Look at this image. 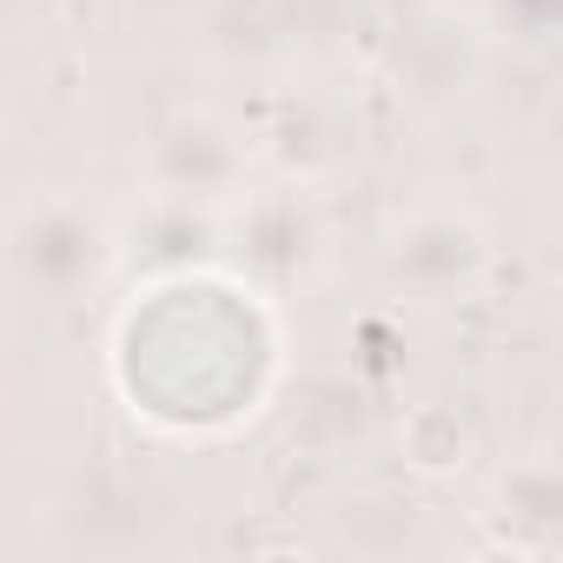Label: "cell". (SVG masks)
I'll return each instance as SVG.
<instances>
[{
    "label": "cell",
    "instance_id": "6da1fadb",
    "mask_svg": "<svg viewBox=\"0 0 563 563\" xmlns=\"http://www.w3.org/2000/svg\"><path fill=\"white\" fill-rule=\"evenodd\" d=\"M0 252H8V272L21 278V292L47 306H80L107 286V272L120 258V225L87 192H41L14 206Z\"/></svg>",
    "mask_w": 563,
    "mask_h": 563
},
{
    "label": "cell",
    "instance_id": "7a4b0ae2",
    "mask_svg": "<svg viewBox=\"0 0 563 563\" xmlns=\"http://www.w3.org/2000/svg\"><path fill=\"white\" fill-rule=\"evenodd\" d=\"M252 179V146L239 126H225L219 113H179L146 140V186L153 199H179V206H232Z\"/></svg>",
    "mask_w": 563,
    "mask_h": 563
},
{
    "label": "cell",
    "instance_id": "3957f363",
    "mask_svg": "<svg viewBox=\"0 0 563 563\" xmlns=\"http://www.w3.org/2000/svg\"><path fill=\"white\" fill-rule=\"evenodd\" d=\"M484 258H490L484 225L457 206H418L385 232V272L411 292H431V299L464 292L484 272Z\"/></svg>",
    "mask_w": 563,
    "mask_h": 563
},
{
    "label": "cell",
    "instance_id": "277c9868",
    "mask_svg": "<svg viewBox=\"0 0 563 563\" xmlns=\"http://www.w3.org/2000/svg\"><path fill=\"white\" fill-rule=\"evenodd\" d=\"M484 523L497 537V550L510 556H530L543 563L563 537V477L550 457H517L497 471L490 484V504H484Z\"/></svg>",
    "mask_w": 563,
    "mask_h": 563
},
{
    "label": "cell",
    "instance_id": "5b68a950",
    "mask_svg": "<svg viewBox=\"0 0 563 563\" xmlns=\"http://www.w3.org/2000/svg\"><path fill=\"white\" fill-rule=\"evenodd\" d=\"M239 245H252V265H299L312 245V212L292 186H272V192H239Z\"/></svg>",
    "mask_w": 563,
    "mask_h": 563
},
{
    "label": "cell",
    "instance_id": "8992f818",
    "mask_svg": "<svg viewBox=\"0 0 563 563\" xmlns=\"http://www.w3.org/2000/svg\"><path fill=\"white\" fill-rule=\"evenodd\" d=\"M464 451H471V431H464L457 411L424 405V411L405 418V457H411L418 471H451V464H464Z\"/></svg>",
    "mask_w": 563,
    "mask_h": 563
}]
</instances>
